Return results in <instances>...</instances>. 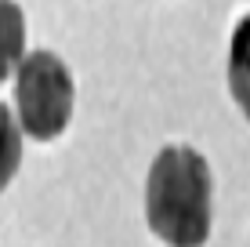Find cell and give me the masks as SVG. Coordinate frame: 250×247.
<instances>
[{"instance_id":"cell-1","label":"cell","mask_w":250,"mask_h":247,"mask_svg":"<svg viewBox=\"0 0 250 247\" xmlns=\"http://www.w3.org/2000/svg\"><path fill=\"white\" fill-rule=\"evenodd\" d=\"M145 222L167 247H203L214 222V175L192 146H163L145 178Z\"/></svg>"},{"instance_id":"cell-2","label":"cell","mask_w":250,"mask_h":247,"mask_svg":"<svg viewBox=\"0 0 250 247\" xmlns=\"http://www.w3.org/2000/svg\"><path fill=\"white\" fill-rule=\"evenodd\" d=\"M73 73L55 51H33L15 69V120L29 138L55 142L73 120Z\"/></svg>"},{"instance_id":"cell-3","label":"cell","mask_w":250,"mask_h":247,"mask_svg":"<svg viewBox=\"0 0 250 247\" xmlns=\"http://www.w3.org/2000/svg\"><path fill=\"white\" fill-rule=\"evenodd\" d=\"M229 91L236 98L239 113L250 120V15L236 22L229 44Z\"/></svg>"},{"instance_id":"cell-4","label":"cell","mask_w":250,"mask_h":247,"mask_svg":"<svg viewBox=\"0 0 250 247\" xmlns=\"http://www.w3.org/2000/svg\"><path fill=\"white\" fill-rule=\"evenodd\" d=\"M25 58V15L19 4L0 0V84Z\"/></svg>"},{"instance_id":"cell-5","label":"cell","mask_w":250,"mask_h":247,"mask_svg":"<svg viewBox=\"0 0 250 247\" xmlns=\"http://www.w3.org/2000/svg\"><path fill=\"white\" fill-rule=\"evenodd\" d=\"M22 167V127L15 120V113L0 102V193L15 182Z\"/></svg>"}]
</instances>
